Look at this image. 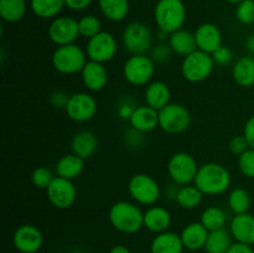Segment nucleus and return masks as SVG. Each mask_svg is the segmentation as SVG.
I'll return each mask as SVG.
<instances>
[{
  "label": "nucleus",
  "instance_id": "obj_1",
  "mask_svg": "<svg viewBox=\"0 0 254 253\" xmlns=\"http://www.w3.org/2000/svg\"><path fill=\"white\" fill-rule=\"evenodd\" d=\"M231 181V173L226 166L218 163H206L198 168L193 185L203 195L217 196L230 189Z\"/></svg>",
  "mask_w": 254,
  "mask_h": 253
},
{
  "label": "nucleus",
  "instance_id": "obj_2",
  "mask_svg": "<svg viewBox=\"0 0 254 253\" xmlns=\"http://www.w3.org/2000/svg\"><path fill=\"white\" fill-rule=\"evenodd\" d=\"M108 218L117 231L133 235L144 227V212L138 205L129 201H118L109 208Z\"/></svg>",
  "mask_w": 254,
  "mask_h": 253
},
{
  "label": "nucleus",
  "instance_id": "obj_3",
  "mask_svg": "<svg viewBox=\"0 0 254 253\" xmlns=\"http://www.w3.org/2000/svg\"><path fill=\"white\" fill-rule=\"evenodd\" d=\"M154 20L159 30L169 35L183 29L186 20L183 0H159L154 9Z\"/></svg>",
  "mask_w": 254,
  "mask_h": 253
},
{
  "label": "nucleus",
  "instance_id": "obj_4",
  "mask_svg": "<svg viewBox=\"0 0 254 253\" xmlns=\"http://www.w3.org/2000/svg\"><path fill=\"white\" fill-rule=\"evenodd\" d=\"M86 50L78 45L71 44L59 46L52 54V66L61 74L81 73L87 61Z\"/></svg>",
  "mask_w": 254,
  "mask_h": 253
},
{
  "label": "nucleus",
  "instance_id": "obj_5",
  "mask_svg": "<svg viewBox=\"0 0 254 253\" xmlns=\"http://www.w3.org/2000/svg\"><path fill=\"white\" fill-rule=\"evenodd\" d=\"M215 64L212 55L196 50L192 54L184 57L181 63V74L191 83H200L211 76Z\"/></svg>",
  "mask_w": 254,
  "mask_h": 253
},
{
  "label": "nucleus",
  "instance_id": "obj_6",
  "mask_svg": "<svg viewBox=\"0 0 254 253\" xmlns=\"http://www.w3.org/2000/svg\"><path fill=\"white\" fill-rule=\"evenodd\" d=\"M129 195L139 205L154 206L160 198V186L153 176L144 173L134 174L128 183Z\"/></svg>",
  "mask_w": 254,
  "mask_h": 253
},
{
  "label": "nucleus",
  "instance_id": "obj_7",
  "mask_svg": "<svg viewBox=\"0 0 254 253\" xmlns=\"http://www.w3.org/2000/svg\"><path fill=\"white\" fill-rule=\"evenodd\" d=\"M155 73V61L148 55H131L123 66V76L133 86H145Z\"/></svg>",
  "mask_w": 254,
  "mask_h": 253
},
{
  "label": "nucleus",
  "instance_id": "obj_8",
  "mask_svg": "<svg viewBox=\"0 0 254 253\" xmlns=\"http://www.w3.org/2000/svg\"><path fill=\"white\" fill-rule=\"evenodd\" d=\"M200 166L196 159L186 151H179L171 155L168 163V173L174 184L179 186L190 185L195 181Z\"/></svg>",
  "mask_w": 254,
  "mask_h": 253
},
{
  "label": "nucleus",
  "instance_id": "obj_9",
  "mask_svg": "<svg viewBox=\"0 0 254 253\" xmlns=\"http://www.w3.org/2000/svg\"><path fill=\"white\" fill-rule=\"evenodd\" d=\"M191 124V114L186 107L179 103H169L159 111V126L168 134H180Z\"/></svg>",
  "mask_w": 254,
  "mask_h": 253
},
{
  "label": "nucleus",
  "instance_id": "obj_10",
  "mask_svg": "<svg viewBox=\"0 0 254 253\" xmlns=\"http://www.w3.org/2000/svg\"><path fill=\"white\" fill-rule=\"evenodd\" d=\"M153 44V35L145 24L130 22L123 31V46L131 55H146Z\"/></svg>",
  "mask_w": 254,
  "mask_h": 253
},
{
  "label": "nucleus",
  "instance_id": "obj_11",
  "mask_svg": "<svg viewBox=\"0 0 254 253\" xmlns=\"http://www.w3.org/2000/svg\"><path fill=\"white\" fill-rule=\"evenodd\" d=\"M118 51L117 39L108 31H101L87 42L86 54L91 61L106 63L113 60Z\"/></svg>",
  "mask_w": 254,
  "mask_h": 253
},
{
  "label": "nucleus",
  "instance_id": "obj_12",
  "mask_svg": "<svg viewBox=\"0 0 254 253\" xmlns=\"http://www.w3.org/2000/svg\"><path fill=\"white\" fill-rule=\"evenodd\" d=\"M46 195L50 203L59 210L69 208L77 198V189L73 180L55 176L52 183L46 189Z\"/></svg>",
  "mask_w": 254,
  "mask_h": 253
},
{
  "label": "nucleus",
  "instance_id": "obj_13",
  "mask_svg": "<svg viewBox=\"0 0 254 253\" xmlns=\"http://www.w3.org/2000/svg\"><path fill=\"white\" fill-rule=\"evenodd\" d=\"M97 101L93 96L87 92H76L69 94V99L64 108L67 116L71 121L77 123L88 122L96 116L97 113Z\"/></svg>",
  "mask_w": 254,
  "mask_h": 253
},
{
  "label": "nucleus",
  "instance_id": "obj_14",
  "mask_svg": "<svg viewBox=\"0 0 254 253\" xmlns=\"http://www.w3.org/2000/svg\"><path fill=\"white\" fill-rule=\"evenodd\" d=\"M78 20L69 16H60L52 20L49 26V37L57 46L74 44L78 39Z\"/></svg>",
  "mask_w": 254,
  "mask_h": 253
},
{
  "label": "nucleus",
  "instance_id": "obj_15",
  "mask_svg": "<svg viewBox=\"0 0 254 253\" xmlns=\"http://www.w3.org/2000/svg\"><path fill=\"white\" fill-rule=\"evenodd\" d=\"M12 243L20 253H37L44 245V236L34 225H21L15 230Z\"/></svg>",
  "mask_w": 254,
  "mask_h": 253
},
{
  "label": "nucleus",
  "instance_id": "obj_16",
  "mask_svg": "<svg viewBox=\"0 0 254 253\" xmlns=\"http://www.w3.org/2000/svg\"><path fill=\"white\" fill-rule=\"evenodd\" d=\"M81 78L87 89L91 92H99L108 84V69L104 63L89 60L82 69Z\"/></svg>",
  "mask_w": 254,
  "mask_h": 253
},
{
  "label": "nucleus",
  "instance_id": "obj_17",
  "mask_svg": "<svg viewBox=\"0 0 254 253\" xmlns=\"http://www.w3.org/2000/svg\"><path fill=\"white\" fill-rule=\"evenodd\" d=\"M195 40L197 50L212 55L216 50L222 46V34L221 30L211 22L200 25L195 31Z\"/></svg>",
  "mask_w": 254,
  "mask_h": 253
},
{
  "label": "nucleus",
  "instance_id": "obj_18",
  "mask_svg": "<svg viewBox=\"0 0 254 253\" xmlns=\"http://www.w3.org/2000/svg\"><path fill=\"white\" fill-rule=\"evenodd\" d=\"M130 126L139 133H149L159 126V112L148 104L135 107L131 113Z\"/></svg>",
  "mask_w": 254,
  "mask_h": 253
},
{
  "label": "nucleus",
  "instance_id": "obj_19",
  "mask_svg": "<svg viewBox=\"0 0 254 253\" xmlns=\"http://www.w3.org/2000/svg\"><path fill=\"white\" fill-rule=\"evenodd\" d=\"M230 232L236 242L254 245V216L251 213L235 215L230 223Z\"/></svg>",
  "mask_w": 254,
  "mask_h": 253
},
{
  "label": "nucleus",
  "instance_id": "obj_20",
  "mask_svg": "<svg viewBox=\"0 0 254 253\" xmlns=\"http://www.w3.org/2000/svg\"><path fill=\"white\" fill-rule=\"evenodd\" d=\"M99 145L98 136L92 130H79L71 140L72 153L78 155L83 160L92 158Z\"/></svg>",
  "mask_w": 254,
  "mask_h": 253
},
{
  "label": "nucleus",
  "instance_id": "obj_21",
  "mask_svg": "<svg viewBox=\"0 0 254 253\" xmlns=\"http://www.w3.org/2000/svg\"><path fill=\"white\" fill-rule=\"evenodd\" d=\"M171 222V213L161 206H151L144 212V227L156 235L169 231Z\"/></svg>",
  "mask_w": 254,
  "mask_h": 253
},
{
  "label": "nucleus",
  "instance_id": "obj_22",
  "mask_svg": "<svg viewBox=\"0 0 254 253\" xmlns=\"http://www.w3.org/2000/svg\"><path fill=\"white\" fill-rule=\"evenodd\" d=\"M208 233L207 228L201 222H191L183 228L180 237L186 250L198 251L205 248Z\"/></svg>",
  "mask_w": 254,
  "mask_h": 253
},
{
  "label": "nucleus",
  "instance_id": "obj_23",
  "mask_svg": "<svg viewBox=\"0 0 254 253\" xmlns=\"http://www.w3.org/2000/svg\"><path fill=\"white\" fill-rule=\"evenodd\" d=\"M145 103L156 111H161L170 103L171 91L168 83L163 81H154L148 84L144 93Z\"/></svg>",
  "mask_w": 254,
  "mask_h": 253
},
{
  "label": "nucleus",
  "instance_id": "obj_24",
  "mask_svg": "<svg viewBox=\"0 0 254 253\" xmlns=\"http://www.w3.org/2000/svg\"><path fill=\"white\" fill-rule=\"evenodd\" d=\"M185 247L180 235L171 231L158 233L151 241V253H183Z\"/></svg>",
  "mask_w": 254,
  "mask_h": 253
},
{
  "label": "nucleus",
  "instance_id": "obj_25",
  "mask_svg": "<svg viewBox=\"0 0 254 253\" xmlns=\"http://www.w3.org/2000/svg\"><path fill=\"white\" fill-rule=\"evenodd\" d=\"M169 46L174 54L186 57L197 50L195 34L184 29L178 30L169 35Z\"/></svg>",
  "mask_w": 254,
  "mask_h": 253
},
{
  "label": "nucleus",
  "instance_id": "obj_26",
  "mask_svg": "<svg viewBox=\"0 0 254 253\" xmlns=\"http://www.w3.org/2000/svg\"><path fill=\"white\" fill-rule=\"evenodd\" d=\"M233 81L241 87L254 86V57L251 55L240 57L232 67Z\"/></svg>",
  "mask_w": 254,
  "mask_h": 253
},
{
  "label": "nucleus",
  "instance_id": "obj_27",
  "mask_svg": "<svg viewBox=\"0 0 254 253\" xmlns=\"http://www.w3.org/2000/svg\"><path fill=\"white\" fill-rule=\"evenodd\" d=\"M84 161L76 154H66L56 163V174L57 176L74 180L78 178L84 170Z\"/></svg>",
  "mask_w": 254,
  "mask_h": 253
},
{
  "label": "nucleus",
  "instance_id": "obj_28",
  "mask_svg": "<svg viewBox=\"0 0 254 253\" xmlns=\"http://www.w3.org/2000/svg\"><path fill=\"white\" fill-rule=\"evenodd\" d=\"M232 240V235L226 228L211 231L208 233L207 241H206L205 245L206 253H227L231 246L233 245Z\"/></svg>",
  "mask_w": 254,
  "mask_h": 253
},
{
  "label": "nucleus",
  "instance_id": "obj_29",
  "mask_svg": "<svg viewBox=\"0 0 254 253\" xmlns=\"http://www.w3.org/2000/svg\"><path fill=\"white\" fill-rule=\"evenodd\" d=\"M102 14L114 22L122 21L129 12V0H98Z\"/></svg>",
  "mask_w": 254,
  "mask_h": 253
},
{
  "label": "nucleus",
  "instance_id": "obj_30",
  "mask_svg": "<svg viewBox=\"0 0 254 253\" xmlns=\"http://www.w3.org/2000/svg\"><path fill=\"white\" fill-rule=\"evenodd\" d=\"M26 7V0H0V16L2 21L14 24L25 16Z\"/></svg>",
  "mask_w": 254,
  "mask_h": 253
},
{
  "label": "nucleus",
  "instance_id": "obj_31",
  "mask_svg": "<svg viewBox=\"0 0 254 253\" xmlns=\"http://www.w3.org/2000/svg\"><path fill=\"white\" fill-rule=\"evenodd\" d=\"M203 193L196 188L195 185H185L181 186L178 191H176L175 200L180 207L185 208V210H193L203 200Z\"/></svg>",
  "mask_w": 254,
  "mask_h": 253
},
{
  "label": "nucleus",
  "instance_id": "obj_32",
  "mask_svg": "<svg viewBox=\"0 0 254 253\" xmlns=\"http://www.w3.org/2000/svg\"><path fill=\"white\" fill-rule=\"evenodd\" d=\"M30 6L36 16L41 19H51L57 16L66 5L64 0H31Z\"/></svg>",
  "mask_w": 254,
  "mask_h": 253
},
{
  "label": "nucleus",
  "instance_id": "obj_33",
  "mask_svg": "<svg viewBox=\"0 0 254 253\" xmlns=\"http://www.w3.org/2000/svg\"><path fill=\"white\" fill-rule=\"evenodd\" d=\"M226 213L218 206H208L201 213L200 222L205 226L208 230V232L211 231L220 230V228H225L226 225Z\"/></svg>",
  "mask_w": 254,
  "mask_h": 253
},
{
  "label": "nucleus",
  "instance_id": "obj_34",
  "mask_svg": "<svg viewBox=\"0 0 254 253\" xmlns=\"http://www.w3.org/2000/svg\"><path fill=\"white\" fill-rule=\"evenodd\" d=\"M228 207L235 215L247 213L251 207V195L246 189L235 188L228 193Z\"/></svg>",
  "mask_w": 254,
  "mask_h": 253
},
{
  "label": "nucleus",
  "instance_id": "obj_35",
  "mask_svg": "<svg viewBox=\"0 0 254 253\" xmlns=\"http://www.w3.org/2000/svg\"><path fill=\"white\" fill-rule=\"evenodd\" d=\"M78 29L79 35L89 40L102 31L101 20L96 15H84L78 20Z\"/></svg>",
  "mask_w": 254,
  "mask_h": 253
},
{
  "label": "nucleus",
  "instance_id": "obj_36",
  "mask_svg": "<svg viewBox=\"0 0 254 253\" xmlns=\"http://www.w3.org/2000/svg\"><path fill=\"white\" fill-rule=\"evenodd\" d=\"M54 179V174L46 166H39L31 174V183L34 184L35 188L41 189V190H46Z\"/></svg>",
  "mask_w": 254,
  "mask_h": 253
},
{
  "label": "nucleus",
  "instance_id": "obj_37",
  "mask_svg": "<svg viewBox=\"0 0 254 253\" xmlns=\"http://www.w3.org/2000/svg\"><path fill=\"white\" fill-rule=\"evenodd\" d=\"M236 16L241 24H254V0H243L240 4H237Z\"/></svg>",
  "mask_w": 254,
  "mask_h": 253
},
{
  "label": "nucleus",
  "instance_id": "obj_38",
  "mask_svg": "<svg viewBox=\"0 0 254 253\" xmlns=\"http://www.w3.org/2000/svg\"><path fill=\"white\" fill-rule=\"evenodd\" d=\"M238 168L243 176L254 179V149L250 148L238 156Z\"/></svg>",
  "mask_w": 254,
  "mask_h": 253
},
{
  "label": "nucleus",
  "instance_id": "obj_39",
  "mask_svg": "<svg viewBox=\"0 0 254 253\" xmlns=\"http://www.w3.org/2000/svg\"><path fill=\"white\" fill-rule=\"evenodd\" d=\"M228 148H230L231 153L235 154V155L240 156L241 154H243L246 150H248V149H250V145H248L247 139H246L245 135L242 134V135L233 136V138L231 139Z\"/></svg>",
  "mask_w": 254,
  "mask_h": 253
},
{
  "label": "nucleus",
  "instance_id": "obj_40",
  "mask_svg": "<svg viewBox=\"0 0 254 253\" xmlns=\"http://www.w3.org/2000/svg\"><path fill=\"white\" fill-rule=\"evenodd\" d=\"M212 57L215 63L220 64V66H226V64H228L231 61H232V57H233L232 50H231L230 47L223 46L222 45L220 49L216 50V51L213 52Z\"/></svg>",
  "mask_w": 254,
  "mask_h": 253
},
{
  "label": "nucleus",
  "instance_id": "obj_41",
  "mask_svg": "<svg viewBox=\"0 0 254 253\" xmlns=\"http://www.w3.org/2000/svg\"><path fill=\"white\" fill-rule=\"evenodd\" d=\"M171 49L169 45H158L156 47H154L153 51H151V59L156 62H163L168 61L170 59V55H171Z\"/></svg>",
  "mask_w": 254,
  "mask_h": 253
},
{
  "label": "nucleus",
  "instance_id": "obj_42",
  "mask_svg": "<svg viewBox=\"0 0 254 253\" xmlns=\"http://www.w3.org/2000/svg\"><path fill=\"white\" fill-rule=\"evenodd\" d=\"M69 96L64 91H55L52 92L50 96V103L55 107V108H66L67 102H68Z\"/></svg>",
  "mask_w": 254,
  "mask_h": 253
},
{
  "label": "nucleus",
  "instance_id": "obj_43",
  "mask_svg": "<svg viewBox=\"0 0 254 253\" xmlns=\"http://www.w3.org/2000/svg\"><path fill=\"white\" fill-rule=\"evenodd\" d=\"M243 135L247 139L250 148L254 149V116L250 117L246 122L245 128H243Z\"/></svg>",
  "mask_w": 254,
  "mask_h": 253
},
{
  "label": "nucleus",
  "instance_id": "obj_44",
  "mask_svg": "<svg viewBox=\"0 0 254 253\" xmlns=\"http://www.w3.org/2000/svg\"><path fill=\"white\" fill-rule=\"evenodd\" d=\"M92 0H64V5L68 9L74 10V11H81L86 10L91 5Z\"/></svg>",
  "mask_w": 254,
  "mask_h": 253
},
{
  "label": "nucleus",
  "instance_id": "obj_45",
  "mask_svg": "<svg viewBox=\"0 0 254 253\" xmlns=\"http://www.w3.org/2000/svg\"><path fill=\"white\" fill-rule=\"evenodd\" d=\"M227 253H254L252 246L246 245V243L235 242L227 251Z\"/></svg>",
  "mask_w": 254,
  "mask_h": 253
},
{
  "label": "nucleus",
  "instance_id": "obj_46",
  "mask_svg": "<svg viewBox=\"0 0 254 253\" xmlns=\"http://www.w3.org/2000/svg\"><path fill=\"white\" fill-rule=\"evenodd\" d=\"M134 109L135 108H131L130 104H123L122 107H119V116H121V118L129 121Z\"/></svg>",
  "mask_w": 254,
  "mask_h": 253
},
{
  "label": "nucleus",
  "instance_id": "obj_47",
  "mask_svg": "<svg viewBox=\"0 0 254 253\" xmlns=\"http://www.w3.org/2000/svg\"><path fill=\"white\" fill-rule=\"evenodd\" d=\"M109 253H131V252H130V250L127 247V246L117 245V246H114V247L111 248Z\"/></svg>",
  "mask_w": 254,
  "mask_h": 253
},
{
  "label": "nucleus",
  "instance_id": "obj_48",
  "mask_svg": "<svg viewBox=\"0 0 254 253\" xmlns=\"http://www.w3.org/2000/svg\"><path fill=\"white\" fill-rule=\"evenodd\" d=\"M246 47H247V50L251 52V54L254 55V35H251V36L247 37Z\"/></svg>",
  "mask_w": 254,
  "mask_h": 253
},
{
  "label": "nucleus",
  "instance_id": "obj_49",
  "mask_svg": "<svg viewBox=\"0 0 254 253\" xmlns=\"http://www.w3.org/2000/svg\"><path fill=\"white\" fill-rule=\"evenodd\" d=\"M226 1L232 2V4H240V2L243 1V0H226Z\"/></svg>",
  "mask_w": 254,
  "mask_h": 253
}]
</instances>
